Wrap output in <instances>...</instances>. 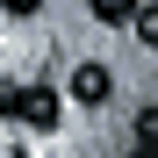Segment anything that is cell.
<instances>
[{
  "label": "cell",
  "mask_w": 158,
  "mask_h": 158,
  "mask_svg": "<svg viewBox=\"0 0 158 158\" xmlns=\"http://www.w3.org/2000/svg\"><path fill=\"white\" fill-rule=\"evenodd\" d=\"M129 29H137L144 50H158V7H137V15H129Z\"/></svg>",
  "instance_id": "obj_3"
},
{
  "label": "cell",
  "mask_w": 158,
  "mask_h": 158,
  "mask_svg": "<svg viewBox=\"0 0 158 158\" xmlns=\"http://www.w3.org/2000/svg\"><path fill=\"white\" fill-rule=\"evenodd\" d=\"M43 0H0V15H36Z\"/></svg>",
  "instance_id": "obj_7"
},
{
  "label": "cell",
  "mask_w": 158,
  "mask_h": 158,
  "mask_svg": "<svg viewBox=\"0 0 158 158\" xmlns=\"http://www.w3.org/2000/svg\"><path fill=\"white\" fill-rule=\"evenodd\" d=\"M137 144H158V108H144V115H137Z\"/></svg>",
  "instance_id": "obj_6"
},
{
  "label": "cell",
  "mask_w": 158,
  "mask_h": 158,
  "mask_svg": "<svg viewBox=\"0 0 158 158\" xmlns=\"http://www.w3.org/2000/svg\"><path fill=\"white\" fill-rule=\"evenodd\" d=\"M108 94H115V72H108V65H94V58L72 65V101H79V108H101Z\"/></svg>",
  "instance_id": "obj_1"
},
{
  "label": "cell",
  "mask_w": 158,
  "mask_h": 158,
  "mask_svg": "<svg viewBox=\"0 0 158 158\" xmlns=\"http://www.w3.org/2000/svg\"><path fill=\"white\" fill-rule=\"evenodd\" d=\"M0 115H22V86L15 79H0Z\"/></svg>",
  "instance_id": "obj_5"
},
{
  "label": "cell",
  "mask_w": 158,
  "mask_h": 158,
  "mask_svg": "<svg viewBox=\"0 0 158 158\" xmlns=\"http://www.w3.org/2000/svg\"><path fill=\"white\" fill-rule=\"evenodd\" d=\"M22 122L29 129H58V94L50 86H22Z\"/></svg>",
  "instance_id": "obj_2"
},
{
  "label": "cell",
  "mask_w": 158,
  "mask_h": 158,
  "mask_svg": "<svg viewBox=\"0 0 158 158\" xmlns=\"http://www.w3.org/2000/svg\"><path fill=\"white\" fill-rule=\"evenodd\" d=\"M94 15L115 29V22H129V15H137V0H94Z\"/></svg>",
  "instance_id": "obj_4"
},
{
  "label": "cell",
  "mask_w": 158,
  "mask_h": 158,
  "mask_svg": "<svg viewBox=\"0 0 158 158\" xmlns=\"http://www.w3.org/2000/svg\"><path fill=\"white\" fill-rule=\"evenodd\" d=\"M129 158H158V144H137V151H129Z\"/></svg>",
  "instance_id": "obj_8"
}]
</instances>
